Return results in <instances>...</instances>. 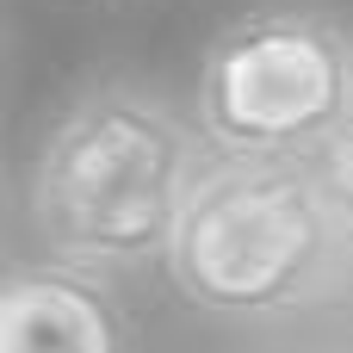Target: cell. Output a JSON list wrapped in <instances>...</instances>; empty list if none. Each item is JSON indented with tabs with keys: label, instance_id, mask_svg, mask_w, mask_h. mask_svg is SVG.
I'll use <instances>...</instances> for the list:
<instances>
[{
	"label": "cell",
	"instance_id": "cell-5",
	"mask_svg": "<svg viewBox=\"0 0 353 353\" xmlns=\"http://www.w3.org/2000/svg\"><path fill=\"white\" fill-rule=\"evenodd\" d=\"M316 174H323V186H329L335 223H341V236H347V248H353V124L316 155Z\"/></svg>",
	"mask_w": 353,
	"mask_h": 353
},
{
	"label": "cell",
	"instance_id": "cell-2",
	"mask_svg": "<svg viewBox=\"0 0 353 353\" xmlns=\"http://www.w3.org/2000/svg\"><path fill=\"white\" fill-rule=\"evenodd\" d=\"M168 279L217 323H285L341 298L353 248L316 161L211 155L174 230Z\"/></svg>",
	"mask_w": 353,
	"mask_h": 353
},
{
	"label": "cell",
	"instance_id": "cell-3",
	"mask_svg": "<svg viewBox=\"0 0 353 353\" xmlns=\"http://www.w3.org/2000/svg\"><path fill=\"white\" fill-rule=\"evenodd\" d=\"M192 118L217 155L316 161L353 124V25L310 0L236 12L199 56Z\"/></svg>",
	"mask_w": 353,
	"mask_h": 353
},
{
	"label": "cell",
	"instance_id": "cell-1",
	"mask_svg": "<svg viewBox=\"0 0 353 353\" xmlns=\"http://www.w3.org/2000/svg\"><path fill=\"white\" fill-rule=\"evenodd\" d=\"M211 155V137L174 99L124 74L74 87L43 118L25 168V223L37 254L112 279L168 267L174 230Z\"/></svg>",
	"mask_w": 353,
	"mask_h": 353
},
{
	"label": "cell",
	"instance_id": "cell-4",
	"mask_svg": "<svg viewBox=\"0 0 353 353\" xmlns=\"http://www.w3.org/2000/svg\"><path fill=\"white\" fill-rule=\"evenodd\" d=\"M0 353H137V323L112 273L25 254L0 285Z\"/></svg>",
	"mask_w": 353,
	"mask_h": 353
}]
</instances>
